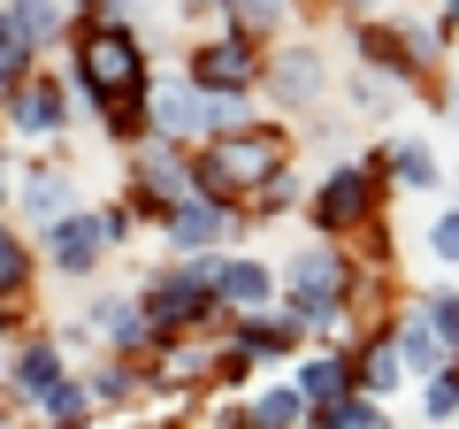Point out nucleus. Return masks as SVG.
<instances>
[{"instance_id":"nucleus-1","label":"nucleus","mask_w":459,"mask_h":429,"mask_svg":"<svg viewBox=\"0 0 459 429\" xmlns=\"http://www.w3.org/2000/svg\"><path fill=\"white\" fill-rule=\"evenodd\" d=\"M283 177V138L276 131H230L192 162V192L238 214V192H268Z\"/></svg>"},{"instance_id":"nucleus-2","label":"nucleus","mask_w":459,"mask_h":429,"mask_svg":"<svg viewBox=\"0 0 459 429\" xmlns=\"http://www.w3.org/2000/svg\"><path fill=\"white\" fill-rule=\"evenodd\" d=\"M283 292H291V307H283V330H329V322H344V299H352V268L337 261V246H299L291 268H283Z\"/></svg>"},{"instance_id":"nucleus-3","label":"nucleus","mask_w":459,"mask_h":429,"mask_svg":"<svg viewBox=\"0 0 459 429\" xmlns=\"http://www.w3.org/2000/svg\"><path fill=\"white\" fill-rule=\"evenodd\" d=\"M77 77H84V92L100 100V116H108L115 100L146 92V47H138L123 23H84L77 31Z\"/></svg>"},{"instance_id":"nucleus-4","label":"nucleus","mask_w":459,"mask_h":429,"mask_svg":"<svg viewBox=\"0 0 459 429\" xmlns=\"http://www.w3.org/2000/svg\"><path fill=\"white\" fill-rule=\"evenodd\" d=\"M429 54H437V31L429 23H360V62H368V77H383V84H413L429 69Z\"/></svg>"},{"instance_id":"nucleus-5","label":"nucleus","mask_w":459,"mask_h":429,"mask_svg":"<svg viewBox=\"0 0 459 429\" xmlns=\"http://www.w3.org/2000/svg\"><path fill=\"white\" fill-rule=\"evenodd\" d=\"M184 77H192L207 100H246V84H261V54H253V39L222 31V39H207V47L192 54Z\"/></svg>"},{"instance_id":"nucleus-6","label":"nucleus","mask_w":459,"mask_h":429,"mask_svg":"<svg viewBox=\"0 0 459 429\" xmlns=\"http://www.w3.org/2000/svg\"><path fill=\"white\" fill-rule=\"evenodd\" d=\"M207 92H199L192 77H161L146 92V138H169V146H184V138H207Z\"/></svg>"},{"instance_id":"nucleus-7","label":"nucleus","mask_w":459,"mask_h":429,"mask_svg":"<svg viewBox=\"0 0 459 429\" xmlns=\"http://www.w3.org/2000/svg\"><path fill=\"white\" fill-rule=\"evenodd\" d=\"M376 169H383V162L329 169V184L314 192V223H322L329 238H337V231H352V223H368V207H376Z\"/></svg>"},{"instance_id":"nucleus-8","label":"nucleus","mask_w":459,"mask_h":429,"mask_svg":"<svg viewBox=\"0 0 459 429\" xmlns=\"http://www.w3.org/2000/svg\"><path fill=\"white\" fill-rule=\"evenodd\" d=\"M8 123H16L23 138L69 131V84H62V77H23V92L8 100Z\"/></svg>"},{"instance_id":"nucleus-9","label":"nucleus","mask_w":459,"mask_h":429,"mask_svg":"<svg viewBox=\"0 0 459 429\" xmlns=\"http://www.w3.org/2000/svg\"><path fill=\"white\" fill-rule=\"evenodd\" d=\"M100 253H108V231H100V214H69V223H54V231H47V261L62 268V276H92Z\"/></svg>"},{"instance_id":"nucleus-10","label":"nucleus","mask_w":459,"mask_h":429,"mask_svg":"<svg viewBox=\"0 0 459 429\" xmlns=\"http://www.w3.org/2000/svg\"><path fill=\"white\" fill-rule=\"evenodd\" d=\"M62 383H69V368H62V346H54V337H31V346L8 361V391L31 398V407H47Z\"/></svg>"},{"instance_id":"nucleus-11","label":"nucleus","mask_w":459,"mask_h":429,"mask_svg":"<svg viewBox=\"0 0 459 429\" xmlns=\"http://www.w3.org/2000/svg\"><path fill=\"white\" fill-rule=\"evenodd\" d=\"M230 223H238V214L214 207V199H184V207H169V246H177L184 261H192V253H214L230 238Z\"/></svg>"},{"instance_id":"nucleus-12","label":"nucleus","mask_w":459,"mask_h":429,"mask_svg":"<svg viewBox=\"0 0 459 429\" xmlns=\"http://www.w3.org/2000/svg\"><path fill=\"white\" fill-rule=\"evenodd\" d=\"M268 299H276V268H261V261H246V253H238V261H222V284H214V307L222 314H261Z\"/></svg>"},{"instance_id":"nucleus-13","label":"nucleus","mask_w":459,"mask_h":429,"mask_svg":"<svg viewBox=\"0 0 459 429\" xmlns=\"http://www.w3.org/2000/svg\"><path fill=\"white\" fill-rule=\"evenodd\" d=\"M138 184H146L161 207H184V199H199V192H192V162H184V146H169V138H153V146L138 153Z\"/></svg>"},{"instance_id":"nucleus-14","label":"nucleus","mask_w":459,"mask_h":429,"mask_svg":"<svg viewBox=\"0 0 459 429\" xmlns=\"http://www.w3.org/2000/svg\"><path fill=\"white\" fill-rule=\"evenodd\" d=\"M322 84H329V69H322V54H314V47H283L276 69H268V92H276L283 108H299V100H322Z\"/></svg>"},{"instance_id":"nucleus-15","label":"nucleus","mask_w":459,"mask_h":429,"mask_svg":"<svg viewBox=\"0 0 459 429\" xmlns=\"http://www.w3.org/2000/svg\"><path fill=\"white\" fill-rule=\"evenodd\" d=\"M291 383H299V398H307V414H329V407H344V398L360 391V383H352V361H299L291 368Z\"/></svg>"},{"instance_id":"nucleus-16","label":"nucleus","mask_w":459,"mask_h":429,"mask_svg":"<svg viewBox=\"0 0 459 429\" xmlns=\"http://www.w3.org/2000/svg\"><path fill=\"white\" fill-rule=\"evenodd\" d=\"M391 346H398V361H406V376H421V383H429V376H452V346L429 330V314H406Z\"/></svg>"},{"instance_id":"nucleus-17","label":"nucleus","mask_w":459,"mask_h":429,"mask_svg":"<svg viewBox=\"0 0 459 429\" xmlns=\"http://www.w3.org/2000/svg\"><path fill=\"white\" fill-rule=\"evenodd\" d=\"M246 429H307V398L299 383H268V391L246 398Z\"/></svg>"},{"instance_id":"nucleus-18","label":"nucleus","mask_w":459,"mask_h":429,"mask_svg":"<svg viewBox=\"0 0 459 429\" xmlns=\"http://www.w3.org/2000/svg\"><path fill=\"white\" fill-rule=\"evenodd\" d=\"M92 330L100 337H108V346H123V353H138V346H146V307H138V299H100V307H92Z\"/></svg>"},{"instance_id":"nucleus-19","label":"nucleus","mask_w":459,"mask_h":429,"mask_svg":"<svg viewBox=\"0 0 459 429\" xmlns=\"http://www.w3.org/2000/svg\"><path fill=\"white\" fill-rule=\"evenodd\" d=\"M0 16H8V31L39 54L54 31H62V0H0Z\"/></svg>"},{"instance_id":"nucleus-20","label":"nucleus","mask_w":459,"mask_h":429,"mask_svg":"<svg viewBox=\"0 0 459 429\" xmlns=\"http://www.w3.org/2000/svg\"><path fill=\"white\" fill-rule=\"evenodd\" d=\"M23 207H31L39 223L54 231V223H69V214H77V184H69V177H54V169H39V177L23 184Z\"/></svg>"},{"instance_id":"nucleus-21","label":"nucleus","mask_w":459,"mask_h":429,"mask_svg":"<svg viewBox=\"0 0 459 429\" xmlns=\"http://www.w3.org/2000/svg\"><path fill=\"white\" fill-rule=\"evenodd\" d=\"M352 383H360L368 398H383V391H398V383H406V361H398V346H391V337H376V346H368L360 361H352Z\"/></svg>"},{"instance_id":"nucleus-22","label":"nucleus","mask_w":459,"mask_h":429,"mask_svg":"<svg viewBox=\"0 0 459 429\" xmlns=\"http://www.w3.org/2000/svg\"><path fill=\"white\" fill-rule=\"evenodd\" d=\"M391 169H398V184H406V192H437V184H444L437 153H429L421 138H398V146H391Z\"/></svg>"},{"instance_id":"nucleus-23","label":"nucleus","mask_w":459,"mask_h":429,"mask_svg":"<svg viewBox=\"0 0 459 429\" xmlns=\"http://www.w3.org/2000/svg\"><path fill=\"white\" fill-rule=\"evenodd\" d=\"M322 422H329V429H391V414H383V398L352 391V398H344V407H329Z\"/></svg>"},{"instance_id":"nucleus-24","label":"nucleus","mask_w":459,"mask_h":429,"mask_svg":"<svg viewBox=\"0 0 459 429\" xmlns=\"http://www.w3.org/2000/svg\"><path fill=\"white\" fill-rule=\"evenodd\" d=\"M23 69H31V47L8 31V16H0V100H16V92H23Z\"/></svg>"},{"instance_id":"nucleus-25","label":"nucleus","mask_w":459,"mask_h":429,"mask_svg":"<svg viewBox=\"0 0 459 429\" xmlns=\"http://www.w3.org/2000/svg\"><path fill=\"white\" fill-rule=\"evenodd\" d=\"M459 414V376H429L421 383V422H452Z\"/></svg>"},{"instance_id":"nucleus-26","label":"nucleus","mask_w":459,"mask_h":429,"mask_svg":"<svg viewBox=\"0 0 459 429\" xmlns=\"http://www.w3.org/2000/svg\"><path fill=\"white\" fill-rule=\"evenodd\" d=\"M421 314H429V330H437L444 346L459 353V292H429V307H421Z\"/></svg>"},{"instance_id":"nucleus-27","label":"nucleus","mask_w":459,"mask_h":429,"mask_svg":"<svg viewBox=\"0 0 459 429\" xmlns=\"http://www.w3.org/2000/svg\"><path fill=\"white\" fill-rule=\"evenodd\" d=\"M23 276H31V253L16 231H0V292H23Z\"/></svg>"},{"instance_id":"nucleus-28","label":"nucleus","mask_w":459,"mask_h":429,"mask_svg":"<svg viewBox=\"0 0 459 429\" xmlns=\"http://www.w3.org/2000/svg\"><path fill=\"white\" fill-rule=\"evenodd\" d=\"M84 391H92V407H115V398H131V391H138V376H131V368H100Z\"/></svg>"},{"instance_id":"nucleus-29","label":"nucleus","mask_w":459,"mask_h":429,"mask_svg":"<svg viewBox=\"0 0 459 429\" xmlns=\"http://www.w3.org/2000/svg\"><path fill=\"white\" fill-rule=\"evenodd\" d=\"M352 100H360L368 116H391V108H398V84H383V77H368V69H360V77H352Z\"/></svg>"},{"instance_id":"nucleus-30","label":"nucleus","mask_w":459,"mask_h":429,"mask_svg":"<svg viewBox=\"0 0 459 429\" xmlns=\"http://www.w3.org/2000/svg\"><path fill=\"white\" fill-rule=\"evenodd\" d=\"M429 253H437V261H452V268H459V207H452V214H437V223H429Z\"/></svg>"},{"instance_id":"nucleus-31","label":"nucleus","mask_w":459,"mask_h":429,"mask_svg":"<svg viewBox=\"0 0 459 429\" xmlns=\"http://www.w3.org/2000/svg\"><path fill=\"white\" fill-rule=\"evenodd\" d=\"M100 8H108L100 23H123V16H138V8H153V0H100Z\"/></svg>"},{"instance_id":"nucleus-32","label":"nucleus","mask_w":459,"mask_h":429,"mask_svg":"<svg viewBox=\"0 0 459 429\" xmlns=\"http://www.w3.org/2000/svg\"><path fill=\"white\" fill-rule=\"evenodd\" d=\"M0 199H8V162H0Z\"/></svg>"},{"instance_id":"nucleus-33","label":"nucleus","mask_w":459,"mask_h":429,"mask_svg":"<svg viewBox=\"0 0 459 429\" xmlns=\"http://www.w3.org/2000/svg\"><path fill=\"white\" fill-rule=\"evenodd\" d=\"M344 8H376V0H344Z\"/></svg>"},{"instance_id":"nucleus-34","label":"nucleus","mask_w":459,"mask_h":429,"mask_svg":"<svg viewBox=\"0 0 459 429\" xmlns=\"http://www.w3.org/2000/svg\"><path fill=\"white\" fill-rule=\"evenodd\" d=\"M452 23H459V0H452Z\"/></svg>"}]
</instances>
